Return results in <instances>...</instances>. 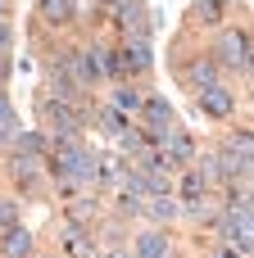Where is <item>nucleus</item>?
Here are the masks:
<instances>
[{
    "instance_id": "nucleus-12",
    "label": "nucleus",
    "mask_w": 254,
    "mask_h": 258,
    "mask_svg": "<svg viewBox=\"0 0 254 258\" xmlns=\"http://www.w3.org/2000/svg\"><path fill=\"white\" fill-rule=\"evenodd\" d=\"M177 77H182L191 91H205V86H214V82H218V63H214V59H195V63L177 68Z\"/></svg>"
},
{
    "instance_id": "nucleus-29",
    "label": "nucleus",
    "mask_w": 254,
    "mask_h": 258,
    "mask_svg": "<svg viewBox=\"0 0 254 258\" xmlns=\"http://www.w3.org/2000/svg\"><path fill=\"white\" fill-rule=\"evenodd\" d=\"M5 118H18V113H14V104H9V95L0 91V122H5Z\"/></svg>"
},
{
    "instance_id": "nucleus-1",
    "label": "nucleus",
    "mask_w": 254,
    "mask_h": 258,
    "mask_svg": "<svg viewBox=\"0 0 254 258\" xmlns=\"http://www.w3.org/2000/svg\"><path fill=\"white\" fill-rule=\"evenodd\" d=\"M91 109H95V104H91ZM91 109H86V104H59V100L41 95V100H36V118H41L45 141L55 145V141H73V136H82L86 122H91Z\"/></svg>"
},
{
    "instance_id": "nucleus-28",
    "label": "nucleus",
    "mask_w": 254,
    "mask_h": 258,
    "mask_svg": "<svg viewBox=\"0 0 254 258\" xmlns=\"http://www.w3.org/2000/svg\"><path fill=\"white\" fill-rule=\"evenodd\" d=\"M9 45H14V27L0 18V54H9Z\"/></svg>"
},
{
    "instance_id": "nucleus-26",
    "label": "nucleus",
    "mask_w": 254,
    "mask_h": 258,
    "mask_svg": "<svg viewBox=\"0 0 254 258\" xmlns=\"http://www.w3.org/2000/svg\"><path fill=\"white\" fill-rule=\"evenodd\" d=\"M0 227H18V204L14 200H0Z\"/></svg>"
},
{
    "instance_id": "nucleus-27",
    "label": "nucleus",
    "mask_w": 254,
    "mask_h": 258,
    "mask_svg": "<svg viewBox=\"0 0 254 258\" xmlns=\"http://www.w3.org/2000/svg\"><path fill=\"white\" fill-rule=\"evenodd\" d=\"M14 136H18V118H5L0 122V145H14Z\"/></svg>"
},
{
    "instance_id": "nucleus-19",
    "label": "nucleus",
    "mask_w": 254,
    "mask_h": 258,
    "mask_svg": "<svg viewBox=\"0 0 254 258\" xmlns=\"http://www.w3.org/2000/svg\"><path fill=\"white\" fill-rule=\"evenodd\" d=\"M114 141H118V150H123V159H136V154L145 150V136H141V127H123V132H118Z\"/></svg>"
},
{
    "instance_id": "nucleus-18",
    "label": "nucleus",
    "mask_w": 254,
    "mask_h": 258,
    "mask_svg": "<svg viewBox=\"0 0 254 258\" xmlns=\"http://www.w3.org/2000/svg\"><path fill=\"white\" fill-rule=\"evenodd\" d=\"M91 118L100 122V132H105V136H118V132L127 127V118H123V113H114L109 104H95V109H91Z\"/></svg>"
},
{
    "instance_id": "nucleus-33",
    "label": "nucleus",
    "mask_w": 254,
    "mask_h": 258,
    "mask_svg": "<svg viewBox=\"0 0 254 258\" xmlns=\"http://www.w3.org/2000/svg\"><path fill=\"white\" fill-rule=\"evenodd\" d=\"M105 5H109V9H114V5H123V0H105Z\"/></svg>"
},
{
    "instance_id": "nucleus-13",
    "label": "nucleus",
    "mask_w": 254,
    "mask_h": 258,
    "mask_svg": "<svg viewBox=\"0 0 254 258\" xmlns=\"http://www.w3.org/2000/svg\"><path fill=\"white\" fill-rule=\"evenodd\" d=\"M141 100H145V95H141L132 82H118V86H114V95H109V109H114V113H123V118H132V113H141Z\"/></svg>"
},
{
    "instance_id": "nucleus-32",
    "label": "nucleus",
    "mask_w": 254,
    "mask_h": 258,
    "mask_svg": "<svg viewBox=\"0 0 254 258\" xmlns=\"http://www.w3.org/2000/svg\"><path fill=\"white\" fill-rule=\"evenodd\" d=\"M9 9H14V0H0V18H5V14H9Z\"/></svg>"
},
{
    "instance_id": "nucleus-21",
    "label": "nucleus",
    "mask_w": 254,
    "mask_h": 258,
    "mask_svg": "<svg viewBox=\"0 0 254 258\" xmlns=\"http://www.w3.org/2000/svg\"><path fill=\"white\" fill-rule=\"evenodd\" d=\"M177 190H182V200H200L209 186H205V177H200L195 168H182V186H177Z\"/></svg>"
},
{
    "instance_id": "nucleus-8",
    "label": "nucleus",
    "mask_w": 254,
    "mask_h": 258,
    "mask_svg": "<svg viewBox=\"0 0 254 258\" xmlns=\"http://www.w3.org/2000/svg\"><path fill=\"white\" fill-rule=\"evenodd\" d=\"M118 54H123V68H127V77H141V73H150V68H155L150 41H123V45H118Z\"/></svg>"
},
{
    "instance_id": "nucleus-10",
    "label": "nucleus",
    "mask_w": 254,
    "mask_h": 258,
    "mask_svg": "<svg viewBox=\"0 0 254 258\" xmlns=\"http://www.w3.org/2000/svg\"><path fill=\"white\" fill-rule=\"evenodd\" d=\"M132 254H136V258H168V254H173V236H168V231H159V227H150V231H141V236H136Z\"/></svg>"
},
{
    "instance_id": "nucleus-25",
    "label": "nucleus",
    "mask_w": 254,
    "mask_h": 258,
    "mask_svg": "<svg viewBox=\"0 0 254 258\" xmlns=\"http://www.w3.org/2000/svg\"><path fill=\"white\" fill-rule=\"evenodd\" d=\"M100 240H105V245H123V218H114V222H105V231H100Z\"/></svg>"
},
{
    "instance_id": "nucleus-16",
    "label": "nucleus",
    "mask_w": 254,
    "mask_h": 258,
    "mask_svg": "<svg viewBox=\"0 0 254 258\" xmlns=\"http://www.w3.org/2000/svg\"><path fill=\"white\" fill-rule=\"evenodd\" d=\"M0 249H5V258H27V254H32V236H27L23 227H5Z\"/></svg>"
},
{
    "instance_id": "nucleus-30",
    "label": "nucleus",
    "mask_w": 254,
    "mask_h": 258,
    "mask_svg": "<svg viewBox=\"0 0 254 258\" xmlns=\"http://www.w3.org/2000/svg\"><path fill=\"white\" fill-rule=\"evenodd\" d=\"M105 258H136V254H132V249H123V245H109V254H105Z\"/></svg>"
},
{
    "instance_id": "nucleus-36",
    "label": "nucleus",
    "mask_w": 254,
    "mask_h": 258,
    "mask_svg": "<svg viewBox=\"0 0 254 258\" xmlns=\"http://www.w3.org/2000/svg\"><path fill=\"white\" fill-rule=\"evenodd\" d=\"M73 5H77V0H73Z\"/></svg>"
},
{
    "instance_id": "nucleus-31",
    "label": "nucleus",
    "mask_w": 254,
    "mask_h": 258,
    "mask_svg": "<svg viewBox=\"0 0 254 258\" xmlns=\"http://www.w3.org/2000/svg\"><path fill=\"white\" fill-rule=\"evenodd\" d=\"M5 82H9V54H0V91H5Z\"/></svg>"
},
{
    "instance_id": "nucleus-34",
    "label": "nucleus",
    "mask_w": 254,
    "mask_h": 258,
    "mask_svg": "<svg viewBox=\"0 0 254 258\" xmlns=\"http://www.w3.org/2000/svg\"><path fill=\"white\" fill-rule=\"evenodd\" d=\"M0 236H5V227H0Z\"/></svg>"
},
{
    "instance_id": "nucleus-17",
    "label": "nucleus",
    "mask_w": 254,
    "mask_h": 258,
    "mask_svg": "<svg viewBox=\"0 0 254 258\" xmlns=\"http://www.w3.org/2000/svg\"><path fill=\"white\" fill-rule=\"evenodd\" d=\"M95 213H100V195L95 190H82L77 200H68V222H86Z\"/></svg>"
},
{
    "instance_id": "nucleus-7",
    "label": "nucleus",
    "mask_w": 254,
    "mask_h": 258,
    "mask_svg": "<svg viewBox=\"0 0 254 258\" xmlns=\"http://www.w3.org/2000/svg\"><path fill=\"white\" fill-rule=\"evenodd\" d=\"M159 150H164V154H173V159H177V168H191V163H195V141H191V132H186V127H168V132H164V141H159Z\"/></svg>"
},
{
    "instance_id": "nucleus-35",
    "label": "nucleus",
    "mask_w": 254,
    "mask_h": 258,
    "mask_svg": "<svg viewBox=\"0 0 254 258\" xmlns=\"http://www.w3.org/2000/svg\"><path fill=\"white\" fill-rule=\"evenodd\" d=\"M168 258H177V254H168Z\"/></svg>"
},
{
    "instance_id": "nucleus-2",
    "label": "nucleus",
    "mask_w": 254,
    "mask_h": 258,
    "mask_svg": "<svg viewBox=\"0 0 254 258\" xmlns=\"http://www.w3.org/2000/svg\"><path fill=\"white\" fill-rule=\"evenodd\" d=\"M214 59H218L223 68L241 73V82H250V32H245V27H227V32H218V41H214Z\"/></svg>"
},
{
    "instance_id": "nucleus-20",
    "label": "nucleus",
    "mask_w": 254,
    "mask_h": 258,
    "mask_svg": "<svg viewBox=\"0 0 254 258\" xmlns=\"http://www.w3.org/2000/svg\"><path fill=\"white\" fill-rule=\"evenodd\" d=\"M14 150H27V154H45V150H50V141H45L41 132H23V127H18V136H14Z\"/></svg>"
},
{
    "instance_id": "nucleus-9",
    "label": "nucleus",
    "mask_w": 254,
    "mask_h": 258,
    "mask_svg": "<svg viewBox=\"0 0 254 258\" xmlns=\"http://www.w3.org/2000/svg\"><path fill=\"white\" fill-rule=\"evenodd\" d=\"M36 18L45 27H73L77 23V5L73 0H36Z\"/></svg>"
},
{
    "instance_id": "nucleus-24",
    "label": "nucleus",
    "mask_w": 254,
    "mask_h": 258,
    "mask_svg": "<svg viewBox=\"0 0 254 258\" xmlns=\"http://www.w3.org/2000/svg\"><path fill=\"white\" fill-rule=\"evenodd\" d=\"M223 150H232V154H250V127H236V132L223 141Z\"/></svg>"
},
{
    "instance_id": "nucleus-23",
    "label": "nucleus",
    "mask_w": 254,
    "mask_h": 258,
    "mask_svg": "<svg viewBox=\"0 0 254 258\" xmlns=\"http://www.w3.org/2000/svg\"><path fill=\"white\" fill-rule=\"evenodd\" d=\"M141 209H145V204H141L136 195H127V190L114 200V213H118V218H141Z\"/></svg>"
},
{
    "instance_id": "nucleus-15",
    "label": "nucleus",
    "mask_w": 254,
    "mask_h": 258,
    "mask_svg": "<svg viewBox=\"0 0 254 258\" xmlns=\"http://www.w3.org/2000/svg\"><path fill=\"white\" fill-rule=\"evenodd\" d=\"M141 213H150V218H155V222H164V227H168V222H173V218H182V204H177V200H173V195H150V200H145V209H141Z\"/></svg>"
},
{
    "instance_id": "nucleus-5",
    "label": "nucleus",
    "mask_w": 254,
    "mask_h": 258,
    "mask_svg": "<svg viewBox=\"0 0 254 258\" xmlns=\"http://www.w3.org/2000/svg\"><path fill=\"white\" fill-rule=\"evenodd\" d=\"M195 109L209 113V118H232V113H236V91L223 86V82H214V86L195 91Z\"/></svg>"
},
{
    "instance_id": "nucleus-22",
    "label": "nucleus",
    "mask_w": 254,
    "mask_h": 258,
    "mask_svg": "<svg viewBox=\"0 0 254 258\" xmlns=\"http://www.w3.org/2000/svg\"><path fill=\"white\" fill-rule=\"evenodd\" d=\"M223 5H227V0H200V5H195V18H200L205 27H218V23H223Z\"/></svg>"
},
{
    "instance_id": "nucleus-4",
    "label": "nucleus",
    "mask_w": 254,
    "mask_h": 258,
    "mask_svg": "<svg viewBox=\"0 0 254 258\" xmlns=\"http://www.w3.org/2000/svg\"><path fill=\"white\" fill-rule=\"evenodd\" d=\"M68 68H73V77L91 91V86L105 77V45H82V50H73V54H68Z\"/></svg>"
},
{
    "instance_id": "nucleus-3",
    "label": "nucleus",
    "mask_w": 254,
    "mask_h": 258,
    "mask_svg": "<svg viewBox=\"0 0 254 258\" xmlns=\"http://www.w3.org/2000/svg\"><path fill=\"white\" fill-rule=\"evenodd\" d=\"M114 23H118V32H123V41H150V9L141 5V0H123V5H114Z\"/></svg>"
},
{
    "instance_id": "nucleus-11",
    "label": "nucleus",
    "mask_w": 254,
    "mask_h": 258,
    "mask_svg": "<svg viewBox=\"0 0 254 258\" xmlns=\"http://www.w3.org/2000/svg\"><path fill=\"white\" fill-rule=\"evenodd\" d=\"M64 249L68 258H95V240L82 222H64Z\"/></svg>"
},
{
    "instance_id": "nucleus-14",
    "label": "nucleus",
    "mask_w": 254,
    "mask_h": 258,
    "mask_svg": "<svg viewBox=\"0 0 254 258\" xmlns=\"http://www.w3.org/2000/svg\"><path fill=\"white\" fill-rule=\"evenodd\" d=\"M177 204H182V213H186L191 222H200V227H205V222H214V218L223 213V209H218V200H214L209 190H205L200 200H177Z\"/></svg>"
},
{
    "instance_id": "nucleus-6",
    "label": "nucleus",
    "mask_w": 254,
    "mask_h": 258,
    "mask_svg": "<svg viewBox=\"0 0 254 258\" xmlns=\"http://www.w3.org/2000/svg\"><path fill=\"white\" fill-rule=\"evenodd\" d=\"M5 172H9L18 186H32L41 172H50V159H45V154H27V150H14V154L5 159Z\"/></svg>"
}]
</instances>
